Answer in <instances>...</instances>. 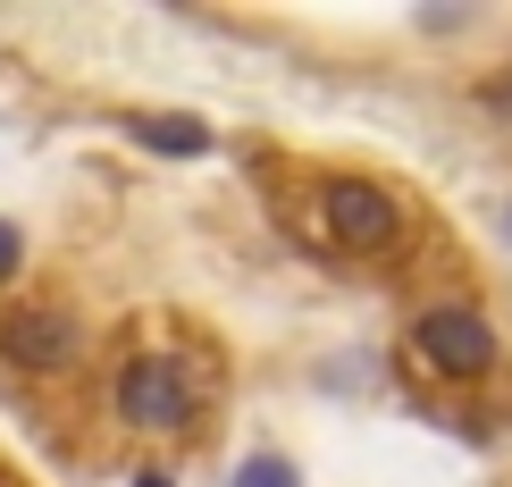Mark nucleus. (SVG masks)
Wrapping results in <instances>:
<instances>
[{
	"label": "nucleus",
	"instance_id": "6e6552de",
	"mask_svg": "<svg viewBox=\"0 0 512 487\" xmlns=\"http://www.w3.org/2000/svg\"><path fill=\"white\" fill-rule=\"evenodd\" d=\"M135 487H168V479H160V471H143V479H135Z\"/></svg>",
	"mask_w": 512,
	"mask_h": 487
},
{
	"label": "nucleus",
	"instance_id": "0eeeda50",
	"mask_svg": "<svg viewBox=\"0 0 512 487\" xmlns=\"http://www.w3.org/2000/svg\"><path fill=\"white\" fill-rule=\"evenodd\" d=\"M26 269V236H17V219H0V286Z\"/></svg>",
	"mask_w": 512,
	"mask_h": 487
},
{
	"label": "nucleus",
	"instance_id": "39448f33",
	"mask_svg": "<svg viewBox=\"0 0 512 487\" xmlns=\"http://www.w3.org/2000/svg\"><path fill=\"white\" fill-rule=\"evenodd\" d=\"M126 135H135L143 152H168V160H202L210 152V126L185 118V110H143V118H126Z\"/></svg>",
	"mask_w": 512,
	"mask_h": 487
},
{
	"label": "nucleus",
	"instance_id": "423d86ee",
	"mask_svg": "<svg viewBox=\"0 0 512 487\" xmlns=\"http://www.w3.org/2000/svg\"><path fill=\"white\" fill-rule=\"evenodd\" d=\"M236 487H303V479H294V471H286L277 454H252L244 471H236Z\"/></svg>",
	"mask_w": 512,
	"mask_h": 487
},
{
	"label": "nucleus",
	"instance_id": "f257e3e1",
	"mask_svg": "<svg viewBox=\"0 0 512 487\" xmlns=\"http://www.w3.org/2000/svg\"><path fill=\"white\" fill-rule=\"evenodd\" d=\"M110 404H118L126 429L177 437V429H194V412H202V370H185L177 353H126Z\"/></svg>",
	"mask_w": 512,
	"mask_h": 487
},
{
	"label": "nucleus",
	"instance_id": "20e7f679",
	"mask_svg": "<svg viewBox=\"0 0 512 487\" xmlns=\"http://www.w3.org/2000/svg\"><path fill=\"white\" fill-rule=\"evenodd\" d=\"M319 210H328V236L345 252H387L403 236V210L378 194V185H361V177H336L328 194H319Z\"/></svg>",
	"mask_w": 512,
	"mask_h": 487
},
{
	"label": "nucleus",
	"instance_id": "f03ea898",
	"mask_svg": "<svg viewBox=\"0 0 512 487\" xmlns=\"http://www.w3.org/2000/svg\"><path fill=\"white\" fill-rule=\"evenodd\" d=\"M412 353H420L437 378H479L487 362H496V328H487L479 311H462V303H437V311H420Z\"/></svg>",
	"mask_w": 512,
	"mask_h": 487
},
{
	"label": "nucleus",
	"instance_id": "7ed1b4c3",
	"mask_svg": "<svg viewBox=\"0 0 512 487\" xmlns=\"http://www.w3.org/2000/svg\"><path fill=\"white\" fill-rule=\"evenodd\" d=\"M76 353H84L76 311H59V303H17V311H0V362H17V370H68Z\"/></svg>",
	"mask_w": 512,
	"mask_h": 487
}]
</instances>
